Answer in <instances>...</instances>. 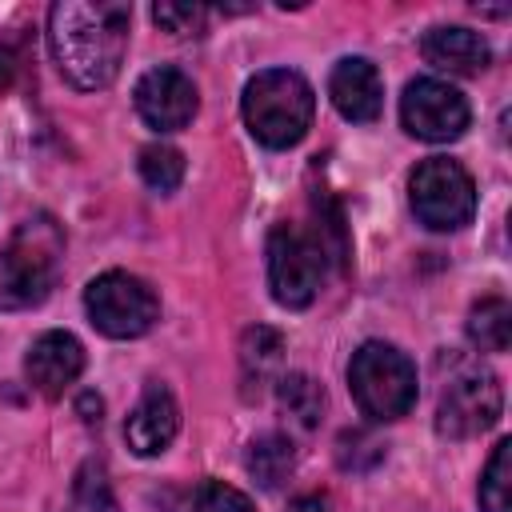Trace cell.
<instances>
[{
	"label": "cell",
	"instance_id": "17",
	"mask_svg": "<svg viewBox=\"0 0 512 512\" xmlns=\"http://www.w3.org/2000/svg\"><path fill=\"white\" fill-rule=\"evenodd\" d=\"M276 400H280V412L300 424V428H316L320 424V412H324V388L304 376V372H288L276 380Z\"/></svg>",
	"mask_w": 512,
	"mask_h": 512
},
{
	"label": "cell",
	"instance_id": "23",
	"mask_svg": "<svg viewBox=\"0 0 512 512\" xmlns=\"http://www.w3.org/2000/svg\"><path fill=\"white\" fill-rule=\"evenodd\" d=\"M204 16H208V8H200V4H172V0L152 4V20L172 36H196L204 28Z\"/></svg>",
	"mask_w": 512,
	"mask_h": 512
},
{
	"label": "cell",
	"instance_id": "24",
	"mask_svg": "<svg viewBox=\"0 0 512 512\" xmlns=\"http://www.w3.org/2000/svg\"><path fill=\"white\" fill-rule=\"evenodd\" d=\"M288 512H328V500L324 496H296L288 504Z\"/></svg>",
	"mask_w": 512,
	"mask_h": 512
},
{
	"label": "cell",
	"instance_id": "14",
	"mask_svg": "<svg viewBox=\"0 0 512 512\" xmlns=\"http://www.w3.org/2000/svg\"><path fill=\"white\" fill-rule=\"evenodd\" d=\"M420 56L432 68L448 72V76H476V72L488 68L492 48H488V40L480 32H472L464 24H436V28L424 32Z\"/></svg>",
	"mask_w": 512,
	"mask_h": 512
},
{
	"label": "cell",
	"instance_id": "21",
	"mask_svg": "<svg viewBox=\"0 0 512 512\" xmlns=\"http://www.w3.org/2000/svg\"><path fill=\"white\" fill-rule=\"evenodd\" d=\"M68 512H120V508H116V496H112V484H108L104 464L88 460V464L76 472Z\"/></svg>",
	"mask_w": 512,
	"mask_h": 512
},
{
	"label": "cell",
	"instance_id": "10",
	"mask_svg": "<svg viewBox=\"0 0 512 512\" xmlns=\"http://www.w3.org/2000/svg\"><path fill=\"white\" fill-rule=\"evenodd\" d=\"M136 112L148 128L156 132H180L192 124L196 108H200V96H196V84L192 76H184L180 68L172 64H160V68H148L140 80H136Z\"/></svg>",
	"mask_w": 512,
	"mask_h": 512
},
{
	"label": "cell",
	"instance_id": "16",
	"mask_svg": "<svg viewBox=\"0 0 512 512\" xmlns=\"http://www.w3.org/2000/svg\"><path fill=\"white\" fill-rule=\"evenodd\" d=\"M468 340L480 352H504L512 344V304L504 296H484L468 312Z\"/></svg>",
	"mask_w": 512,
	"mask_h": 512
},
{
	"label": "cell",
	"instance_id": "15",
	"mask_svg": "<svg viewBox=\"0 0 512 512\" xmlns=\"http://www.w3.org/2000/svg\"><path fill=\"white\" fill-rule=\"evenodd\" d=\"M244 464H248V472H252V480H256L260 488H280V484L292 476V468H296V448H292L288 436L264 432V436H256V440L248 444Z\"/></svg>",
	"mask_w": 512,
	"mask_h": 512
},
{
	"label": "cell",
	"instance_id": "2",
	"mask_svg": "<svg viewBox=\"0 0 512 512\" xmlns=\"http://www.w3.org/2000/svg\"><path fill=\"white\" fill-rule=\"evenodd\" d=\"M244 124L264 148H292L312 128L316 92L296 68H264L244 84Z\"/></svg>",
	"mask_w": 512,
	"mask_h": 512
},
{
	"label": "cell",
	"instance_id": "3",
	"mask_svg": "<svg viewBox=\"0 0 512 512\" xmlns=\"http://www.w3.org/2000/svg\"><path fill=\"white\" fill-rule=\"evenodd\" d=\"M64 240L48 216L24 220L0 248V312H20L40 304L60 276Z\"/></svg>",
	"mask_w": 512,
	"mask_h": 512
},
{
	"label": "cell",
	"instance_id": "12",
	"mask_svg": "<svg viewBox=\"0 0 512 512\" xmlns=\"http://www.w3.org/2000/svg\"><path fill=\"white\" fill-rule=\"evenodd\" d=\"M176 428H180V408H176V396L160 384V380H148L144 396L136 400V408L128 412L124 420V440L136 456H160L172 440H176Z\"/></svg>",
	"mask_w": 512,
	"mask_h": 512
},
{
	"label": "cell",
	"instance_id": "22",
	"mask_svg": "<svg viewBox=\"0 0 512 512\" xmlns=\"http://www.w3.org/2000/svg\"><path fill=\"white\" fill-rule=\"evenodd\" d=\"M184 512H256V504H252L240 488H232V484H224V480H204V484L188 496Z\"/></svg>",
	"mask_w": 512,
	"mask_h": 512
},
{
	"label": "cell",
	"instance_id": "8",
	"mask_svg": "<svg viewBox=\"0 0 512 512\" xmlns=\"http://www.w3.org/2000/svg\"><path fill=\"white\" fill-rule=\"evenodd\" d=\"M500 408H504V392H500V380L472 364V368H460L448 388L440 392V404H436V432L448 436V440H468V436H480L488 432L496 420H500Z\"/></svg>",
	"mask_w": 512,
	"mask_h": 512
},
{
	"label": "cell",
	"instance_id": "4",
	"mask_svg": "<svg viewBox=\"0 0 512 512\" xmlns=\"http://www.w3.org/2000/svg\"><path fill=\"white\" fill-rule=\"evenodd\" d=\"M348 388H352L356 408L368 420H376V424L400 420L416 404V364L400 348H392L384 340H368L352 352Z\"/></svg>",
	"mask_w": 512,
	"mask_h": 512
},
{
	"label": "cell",
	"instance_id": "18",
	"mask_svg": "<svg viewBox=\"0 0 512 512\" xmlns=\"http://www.w3.org/2000/svg\"><path fill=\"white\" fill-rule=\"evenodd\" d=\"M480 508L512 512V440H500L488 456V468L480 476Z\"/></svg>",
	"mask_w": 512,
	"mask_h": 512
},
{
	"label": "cell",
	"instance_id": "6",
	"mask_svg": "<svg viewBox=\"0 0 512 512\" xmlns=\"http://www.w3.org/2000/svg\"><path fill=\"white\" fill-rule=\"evenodd\" d=\"M328 248L300 224H276L268 236V288L284 308H308L320 292Z\"/></svg>",
	"mask_w": 512,
	"mask_h": 512
},
{
	"label": "cell",
	"instance_id": "11",
	"mask_svg": "<svg viewBox=\"0 0 512 512\" xmlns=\"http://www.w3.org/2000/svg\"><path fill=\"white\" fill-rule=\"evenodd\" d=\"M84 372V348L72 332H44L32 340L28 356H24V376L40 396H64L68 384H76V376Z\"/></svg>",
	"mask_w": 512,
	"mask_h": 512
},
{
	"label": "cell",
	"instance_id": "1",
	"mask_svg": "<svg viewBox=\"0 0 512 512\" xmlns=\"http://www.w3.org/2000/svg\"><path fill=\"white\" fill-rule=\"evenodd\" d=\"M128 4L116 0H60L48 8V52L56 72L80 88L96 92L120 76L128 52Z\"/></svg>",
	"mask_w": 512,
	"mask_h": 512
},
{
	"label": "cell",
	"instance_id": "7",
	"mask_svg": "<svg viewBox=\"0 0 512 512\" xmlns=\"http://www.w3.org/2000/svg\"><path fill=\"white\" fill-rule=\"evenodd\" d=\"M88 320L112 340H136L160 320L156 292L132 272H104L84 288Z\"/></svg>",
	"mask_w": 512,
	"mask_h": 512
},
{
	"label": "cell",
	"instance_id": "9",
	"mask_svg": "<svg viewBox=\"0 0 512 512\" xmlns=\"http://www.w3.org/2000/svg\"><path fill=\"white\" fill-rule=\"evenodd\" d=\"M468 100L460 88H452L448 80L436 76H420L404 88L400 96V120L416 140L428 144H448L456 136H464L468 128Z\"/></svg>",
	"mask_w": 512,
	"mask_h": 512
},
{
	"label": "cell",
	"instance_id": "20",
	"mask_svg": "<svg viewBox=\"0 0 512 512\" xmlns=\"http://www.w3.org/2000/svg\"><path fill=\"white\" fill-rule=\"evenodd\" d=\"M284 360V340L280 332L272 328H248L244 340H240V364H244V376L248 380H268Z\"/></svg>",
	"mask_w": 512,
	"mask_h": 512
},
{
	"label": "cell",
	"instance_id": "5",
	"mask_svg": "<svg viewBox=\"0 0 512 512\" xmlns=\"http://www.w3.org/2000/svg\"><path fill=\"white\" fill-rule=\"evenodd\" d=\"M408 204L424 228L456 232L476 212V184L464 164L448 156H428L408 176Z\"/></svg>",
	"mask_w": 512,
	"mask_h": 512
},
{
	"label": "cell",
	"instance_id": "13",
	"mask_svg": "<svg viewBox=\"0 0 512 512\" xmlns=\"http://www.w3.org/2000/svg\"><path fill=\"white\" fill-rule=\"evenodd\" d=\"M328 96L336 104V112L352 124H368L380 116L384 108V84L372 60L364 56H344L332 64L328 72Z\"/></svg>",
	"mask_w": 512,
	"mask_h": 512
},
{
	"label": "cell",
	"instance_id": "19",
	"mask_svg": "<svg viewBox=\"0 0 512 512\" xmlns=\"http://www.w3.org/2000/svg\"><path fill=\"white\" fill-rule=\"evenodd\" d=\"M136 168H140V180L164 196V192H176L184 180V152L172 144H148V148H140Z\"/></svg>",
	"mask_w": 512,
	"mask_h": 512
}]
</instances>
